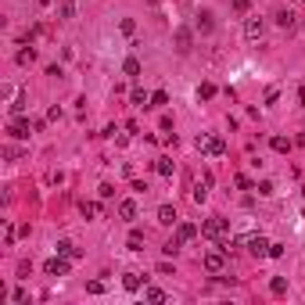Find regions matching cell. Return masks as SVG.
I'll return each mask as SVG.
<instances>
[{
  "label": "cell",
  "mask_w": 305,
  "mask_h": 305,
  "mask_svg": "<svg viewBox=\"0 0 305 305\" xmlns=\"http://www.w3.org/2000/svg\"><path fill=\"white\" fill-rule=\"evenodd\" d=\"M197 151H205L208 158H219V155H226V144H223V136H212V133H197Z\"/></svg>",
  "instance_id": "cell-1"
},
{
  "label": "cell",
  "mask_w": 305,
  "mask_h": 305,
  "mask_svg": "<svg viewBox=\"0 0 305 305\" xmlns=\"http://www.w3.org/2000/svg\"><path fill=\"white\" fill-rule=\"evenodd\" d=\"M223 234H226V219L212 216V219H205V223H201V237H212V241H219Z\"/></svg>",
  "instance_id": "cell-2"
},
{
  "label": "cell",
  "mask_w": 305,
  "mask_h": 305,
  "mask_svg": "<svg viewBox=\"0 0 305 305\" xmlns=\"http://www.w3.org/2000/svg\"><path fill=\"white\" fill-rule=\"evenodd\" d=\"M43 273H47V277H68V255L65 258H47V262H43Z\"/></svg>",
  "instance_id": "cell-3"
},
{
  "label": "cell",
  "mask_w": 305,
  "mask_h": 305,
  "mask_svg": "<svg viewBox=\"0 0 305 305\" xmlns=\"http://www.w3.org/2000/svg\"><path fill=\"white\" fill-rule=\"evenodd\" d=\"M244 244H248V251H251L255 258H262V255H269V241H266L262 234H251V237L244 241Z\"/></svg>",
  "instance_id": "cell-4"
},
{
  "label": "cell",
  "mask_w": 305,
  "mask_h": 305,
  "mask_svg": "<svg viewBox=\"0 0 305 305\" xmlns=\"http://www.w3.org/2000/svg\"><path fill=\"white\" fill-rule=\"evenodd\" d=\"M223 266H226V251H223V248L205 255V269H208V273H223Z\"/></svg>",
  "instance_id": "cell-5"
},
{
  "label": "cell",
  "mask_w": 305,
  "mask_h": 305,
  "mask_svg": "<svg viewBox=\"0 0 305 305\" xmlns=\"http://www.w3.org/2000/svg\"><path fill=\"white\" fill-rule=\"evenodd\" d=\"M262 33H266L262 18H248V22H244V36H248V40H262Z\"/></svg>",
  "instance_id": "cell-6"
},
{
  "label": "cell",
  "mask_w": 305,
  "mask_h": 305,
  "mask_svg": "<svg viewBox=\"0 0 305 305\" xmlns=\"http://www.w3.org/2000/svg\"><path fill=\"white\" fill-rule=\"evenodd\" d=\"M7 129H11V136H18V140H29V122H25L22 115H14V119L7 122Z\"/></svg>",
  "instance_id": "cell-7"
},
{
  "label": "cell",
  "mask_w": 305,
  "mask_h": 305,
  "mask_svg": "<svg viewBox=\"0 0 305 305\" xmlns=\"http://www.w3.org/2000/svg\"><path fill=\"white\" fill-rule=\"evenodd\" d=\"M277 25H280V29H287V33H291V29H298V14H295L291 7L277 11Z\"/></svg>",
  "instance_id": "cell-8"
},
{
  "label": "cell",
  "mask_w": 305,
  "mask_h": 305,
  "mask_svg": "<svg viewBox=\"0 0 305 305\" xmlns=\"http://www.w3.org/2000/svg\"><path fill=\"white\" fill-rule=\"evenodd\" d=\"M158 223H162V226H176V223H180L176 208H173V205H162V208H158Z\"/></svg>",
  "instance_id": "cell-9"
},
{
  "label": "cell",
  "mask_w": 305,
  "mask_h": 305,
  "mask_svg": "<svg viewBox=\"0 0 305 305\" xmlns=\"http://www.w3.org/2000/svg\"><path fill=\"white\" fill-rule=\"evenodd\" d=\"M176 237H180L183 244L194 241V237H197V226H194V223H176Z\"/></svg>",
  "instance_id": "cell-10"
},
{
  "label": "cell",
  "mask_w": 305,
  "mask_h": 305,
  "mask_svg": "<svg viewBox=\"0 0 305 305\" xmlns=\"http://www.w3.org/2000/svg\"><path fill=\"white\" fill-rule=\"evenodd\" d=\"M119 216L126 219V223H133V219H136V201H122V205H119Z\"/></svg>",
  "instance_id": "cell-11"
},
{
  "label": "cell",
  "mask_w": 305,
  "mask_h": 305,
  "mask_svg": "<svg viewBox=\"0 0 305 305\" xmlns=\"http://www.w3.org/2000/svg\"><path fill=\"white\" fill-rule=\"evenodd\" d=\"M190 40H194L190 29H176V47H180V51H190Z\"/></svg>",
  "instance_id": "cell-12"
},
{
  "label": "cell",
  "mask_w": 305,
  "mask_h": 305,
  "mask_svg": "<svg viewBox=\"0 0 305 305\" xmlns=\"http://www.w3.org/2000/svg\"><path fill=\"white\" fill-rule=\"evenodd\" d=\"M129 101L136 104V108H151V94H144V90H133Z\"/></svg>",
  "instance_id": "cell-13"
},
{
  "label": "cell",
  "mask_w": 305,
  "mask_h": 305,
  "mask_svg": "<svg viewBox=\"0 0 305 305\" xmlns=\"http://www.w3.org/2000/svg\"><path fill=\"white\" fill-rule=\"evenodd\" d=\"M155 169H158V176H173V173H176V165H173V158H158V162H155Z\"/></svg>",
  "instance_id": "cell-14"
},
{
  "label": "cell",
  "mask_w": 305,
  "mask_h": 305,
  "mask_svg": "<svg viewBox=\"0 0 305 305\" xmlns=\"http://www.w3.org/2000/svg\"><path fill=\"white\" fill-rule=\"evenodd\" d=\"M126 248H129V251H144V234H140V230H133L129 241H126Z\"/></svg>",
  "instance_id": "cell-15"
},
{
  "label": "cell",
  "mask_w": 305,
  "mask_h": 305,
  "mask_svg": "<svg viewBox=\"0 0 305 305\" xmlns=\"http://www.w3.org/2000/svg\"><path fill=\"white\" fill-rule=\"evenodd\" d=\"M122 284H126V291H140V273H126V277H122Z\"/></svg>",
  "instance_id": "cell-16"
},
{
  "label": "cell",
  "mask_w": 305,
  "mask_h": 305,
  "mask_svg": "<svg viewBox=\"0 0 305 305\" xmlns=\"http://www.w3.org/2000/svg\"><path fill=\"white\" fill-rule=\"evenodd\" d=\"M212 25H216V22H212V14H208V11L197 14V33H212Z\"/></svg>",
  "instance_id": "cell-17"
},
{
  "label": "cell",
  "mask_w": 305,
  "mask_h": 305,
  "mask_svg": "<svg viewBox=\"0 0 305 305\" xmlns=\"http://www.w3.org/2000/svg\"><path fill=\"white\" fill-rule=\"evenodd\" d=\"M58 255H68V258H79V248H75L72 241H61V244H58Z\"/></svg>",
  "instance_id": "cell-18"
},
{
  "label": "cell",
  "mask_w": 305,
  "mask_h": 305,
  "mask_svg": "<svg viewBox=\"0 0 305 305\" xmlns=\"http://www.w3.org/2000/svg\"><path fill=\"white\" fill-rule=\"evenodd\" d=\"M14 61H18V65H33V61H36V51H33V47H22Z\"/></svg>",
  "instance_id": "cell-19"
},
{
  "label": "cell",
  "mask_w": 305,
  "mask_h": 305,
  "mask_svg": "<svg viewBox=\"0 0 305 305\" xmlns=\"http://www.w3.org/2000/svg\"><path fill=\"white\" fill-rule=\"evenodd\" d=\"M79 212H83L86 219H97V216H101V205H94V201H83V205H79Z\"/></svg>",
  "instance_id": "cell-20"
},
{
  "label": "cell",
  "mask_w": 305,
  "mask_h": 305,
  "mask_svg": "<svg viewBox=\"0 0 305 305\" xmlns=\"http://www.w3.org/2000/svg\"><path fill=\"white\" fill-rule=\"evenodd\" d=\"M269 291L277 295V298H280V295H287V280H284V277H273V280H269Z\"/></svg>",
  "instance_id": "cell-21"
},
{
  "label": "cell",
  "mask_w": 305,
  "mask_h": 305,
  "mask_svg": "<svg viewBox=\"0 0 305 305\" xmlns=\"http://www.w3.org/2000/svg\"><path fill=\"white\" fill-rule=\"evenodd\" d=\"M122 72H126V75H140V61H136V58H126V61H122Z\"/></svg>",
  "instance_id": "cell-22"
},
{
  "label": "cell",
  "mask_w": 305,
  "mask_h": 305,
  "mask_svg": "<svg viewBox=\"0 0 305 305\" xmlns=\"http://www.w3.org/2000/svg\"><path fill=\"white\" fill-rule=\"evenodd\" d=\"M144 298L147 302H165V291L162 287H144Z\"/></svg>",
  "instance_id": "cell-23"
},
{
  "label": "cell",
  "mask_w": 305,
  "mask_h": 305,
  "mask_svg": "<svg viewBox=\"0 0 305 305\" xmlns=\"http://www.w3.org/2000/svg\"><path fill=\"white\" fill-rule=\"evenodd\" d=\"M162 104H169V94H165V90H155V94H151V108H162Z\"/></svg>",
  "instance_id": "cell-24"
},
{
  "label": "cell",
  "mask_w": 305,
  "mask_h": 305,
  "mask_svg": "<svg viewBox=\"0 0 305 305\" xmlns=\"http://www.w3.org/2000/svg\"><path fill=\"white\" fill-rule=\"evenodd\" d=\"M269 147H273V151H291V140H287V136H273Z\"/></svg>",
  "instance_id": "cell-25"
},
{
  "label": "cell",
  "mask_w": 305,
  "mask_h": 305,
  "mask_svg": "<svg viewBox=\"0 0 305 305\" xmlns=\"http://www.w3.org/2000/svg\"><path fill=\"white\" fill-rule=\"evenodd\" d=\"M205 197H208V183H197V187H194V201H197V205H201V201H205Z\"/></svg>",
  "instance_id": "cell-26"
},
{
  "label": "cell",
  "mask_w": 305,
  "mask_h": 305,
  "mask_svg": "<svg viewBox=\"0 0 305 305\" xmlns=\"http://www.w3.org/2000/svg\"><path fill=\"white\" fill-rule=\"evenodd\" d=\"M75 14V0H61V18H72Z\"/></svg>",
  "instance_id": "cell-27"
},
{
  "label": "cell",
  "mask_w": 305,
  "mask_h": 305,
  "mask_svg": "<svg viewBox=\"0 0 305 305\" xmlns=\"http://www.w3.org/2000/svg\"><path fill=\"white\" fill-rule=\"evenodd\" d=\"M119 29H122L126 36H133V33H136V22H133V18H122V22H119Z\"/></svg>",
  "instance_id": "cell-28"
},
{
  "label": "cell",
  "mask_w": 305,
  "mask_h": 305,
  "mask_svg": "<svg viewBox=\"0 0 305 305\" xmlns=\"http://www.w3.org/2000/svg\"><path fill=\"white\" fill-rule=\"evenodd\" d=\"M197 97H205V101H208V97H216V86H212V83H201V90H197Z\"/></svg>",
  "instance_id": "cell-29"
},
{
  "label": "cell",
  "mask_w": 305,
  "mask_h": 305,
  "mask_svg": "<svg viewBox=\"0 0 305 305\" xmlns=\"http://www.w3.org/2000/svg\"><path fill=\"white\" fill-rule=\"evenodd\" d=\"M86 291H90V295H104V280H90Z\"/></svg>",
  "instance_id": "cell-30"
},
{
  "label": "cell",
  "mask_w": 305,
  "mask_h": 305,
  "mask_svg": "<svg viewBox=\"0 0 305 305\" xmlns=\"http://www.w3.org/2000/svg\"><path fill=\"white\" fill-rule=\"evenodd\" d=\"M180 244H183V241H180V237H173V241H169V244H165V248H162V251H165V255H176V251H180Z\"/></svg>",
  "instance_id": "cell-31"
},
{
  "label": "cell",
  "mask_w": 305,
  "mask_h": 305,
  "mask_svg": "<svg viewBox=\"0 0 305 305\" xmlns=\"http://www.w3.org/2000/svg\"><path fill=\"white\" fill-rule=\"evenodd\" d=\"M255 190H258V194H262V197H269V194H273V183H269V180H262V183H258V187H255Z\"/></svg>",
  "instance_id": "cell-32"
},
{
  "label": "cell",
  "mask_w": 305,
  "mask_h": 305,
  "mask_svg": "<svg viewBox=\"0 0 305 305\" xmlns=\"http://www.w3.org/2000/svg\"><path fill=\"white\" fill-rule=\"evenodd\" d=\"M101 197H104V201H108V197H115V187H112V183H101Z\"/></svg>",
  "instance_id": "cell-33"
},
{
  "label": "cell",
  "mask_w": 305,
  "mask_h": 305,
  "mask_svg": "<svg viewBox=\"0 0 305 305\" xmlns=\"http://www.w3.org/2000/svg\"><path fill=\"white\" fill-rule=\"evenodd\" d=\"M234 183H237V187H241V190H251V180H248V176H244V173H241V176H237Z\"/></svg>",
  "instance_id": "cell-34"
},
{
  "label": "cell",
  "mask_w": 305,
  "mask_h": 305,
  "mask_svg": "<svg viewBox=\"0 0 305 305\" xmlns=\"http://www.w3.org/2000/svg\"><path fill=\"white\" fill-rule=\"evenodd\" d=\"M284 255V244H269V258H280Z\"/></svg>",
  "instance_id": "cell-35"
},
{
  "label": "cell",
  "mask_w": 305,
  "mask_h": 305,
  "mask_svg": "<svg viewBox=\"0 0 305 305\" xmlns=\"http://www.w3.org/2000/svg\"><path fill=\"white\" fill-rule=\"evenodd\" d=\"M234 7H237V11H248V7H251V0H234Z\"/></svg>",
  "instance_id": "cell-36"
},
{
  "label": "cell",
  "mask_w": 305,
  "mask_h": 305,
  "mask_svg": "<svg viewBox=\"0 0 305 305\" xmlns=\"http://www.w3.org/2000/svg\"><path fill=\"white\" fill-rule=\"evenodd\" d=\"M298 101H302V104H305V86H302V90H298Z\"/></svg>",
  "instance_id": "cell-37"
},
{
  "label": "cell",
  "mask_w": 305,
  "mask_h": 305,
  "mask_svg": "<svg viewBox=\"0 0 305 305\" xmlns=\"http://www.w3.org/2000/svg\"><path fill=\"white\" fill-rule=\"evenodd\" d=\"M302 33H305V22H302Z\"/></svg>",
  "instance_id": "cell-38"
}]
</instances>
